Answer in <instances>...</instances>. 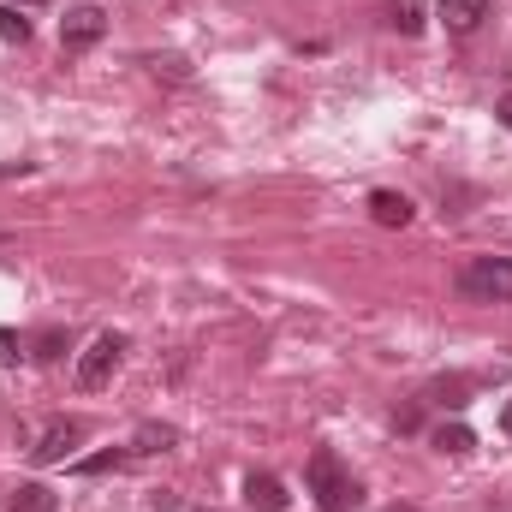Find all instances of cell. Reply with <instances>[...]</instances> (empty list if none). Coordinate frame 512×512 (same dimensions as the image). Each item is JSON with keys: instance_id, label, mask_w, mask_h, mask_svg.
Masks as SVG:
<instances>
[{"instance_id": "cell-4", "label": "cell", "mask_w": 512, "mask_h": 512, "mask_svg": "<svg viewBox=\"0 0 512 512\" xmlns=\"http://www.w3.org/2000/svg\"><path fill=\"white\" fill-rule=\"evenodd\" d=\"M108 36V12L102 6H72L66 18H60V42L66 48H96Z\"/></svg>"}, {"instance_id": "cell-3", "label": "cell", "mask_w": 512, "mask_h": 512, "mask_svg": "<svg viewBox=\"0 0 512 512\" xmlns=\"http://www.w3.org/2000/svg\"><path fill=\"white\" fill-rule=\"evenodd\" d=\"M120 358H126V334H96L90 346H84V358H78V387H108L114 382V370H120Z\"/></svg>"}, {"instance_id": "cell-16", "label": "cell", "mask_w": 512, "mask_h": 512, "mask_svg": "<svg viewBox=\"0 0 512 512\" xmlns=\"http://www.w3.org/2000/svg\"><path fill=\"white\" fill-rule=\"evenodd\" d=\"M435 393H441V405H453V411H459V405H471V399H465V382H441Z\"/></svg>"}, {"instance_id": "cell-10", "label": "cell", "mask_w": 512, "mask_h": 512, "mask_svg": "<svg viewBox=\"0 0 512 512\" xmlns=\"http://www.w3.org/2000/svg\"><path fill=\"white\" fill-rule=\"evenodd\" d=\"M435 447H441V453H453V459H465V453L477 447V435H471L465 423H441V429H435Z\"/></svg>"}, {"instance_id": "cell-14", "label": "cell", "mask_w": 512, "mask_h": 512, "mask_svg": "<svg viewBox=\"0 0 512 512\" xmlns=\"http://www.w3.org/2000/svg\"><path fill=\"white\" fill-rule=\"evenodd\" d=\"M120 465H126V453L114 447V453H96V459H84V465H78V477H102V471H120Z\"/></svg>"}, {"instance_id": "cell-9", "label": "cell", "mask_w": 512, "mask_h": 512, "mask_svg": "<svg viewBox=\"0 0 512 512\" xmlns=\"http://www.w3.org/2000/svg\"><path fill=\"white\" fill-rule=\"evenodd\" d=\"M387 24L399 36H417L423 30V0H387Z\"/></svg>"}, {"instance_id": "cell-19", "label": "cell", "mask_w": 512, "mask_h": 512, "mask_svg": "<svg viewBox=\"0 0 512 512\" xmlns=\"http://www.w3.org/2000/svg\"><path fill=\"white\" fill-rule=\"evenodd\" d=\"M149 507H155V512H185V507H179V501H173V495H167V489H161V495H155Z\"/></svg>"}, {"instance_id": "cell-18", "label": "cell", "mask_w": 512, "mask_h": 512, "mask_svg": "<svg viewBox=\"0 0 512 512\" xmlns=\"http://www.w3.org/2000/svg\"><path fill=\"white\" fill-rule=\"evenodd\" d=\"M495 120H501V126L512 131V90H507V96H501V102H495Z\"/></svg>"}, {"instance_id": "cell-7", "label": "cell", "mask_w": 512, "mask_h": 512, "mask_svg": "<svg viewBox=\"0 0 512 512\" xmlns=\"http://www.w3.org/2000/svg\"><path fill=\"white\" fill-rule=\"evenodd\" d=\"M245 501L256 512H286V483L274 477V471H251L245 477Z\"/></svg>"}, {"instance_id": "cell-12", "label": "cell", "mask_w": 512, "mask_h": 512, "mask_svg": "<svg viewBox=\"0 0 512 512\" xmlns=\"http://www.w3.org/2000/svg\"><path fill=\"white\" fill-rule=\"evenodd\" d=\"M173 441H179V435H173L167 423H143V429H137V453H167Z\"/></svg>"}, {"instance_id": "cell-13", "label": "cell", "mask_w": 512, "mask_h": 512, "mask_svg": "<svg viewBox=\"0 0 512 512\" xmlns=\"http://www.w3.org/2000/svg\"><path fill=\"white\" fill-rule=\"evenodd\" d=\"M0 42H30V18L18 6H0Z\"/></svg>"}, {"instance_id": "cell-2", "label": "cell", "mask_w": 512, "mask_h": 512, "mask_svg": "<svg viewBox=\"0 0 512 512\" xmlns=\"http://www.w3.org/2000/svg\"><path fill=\"white\" fill-rule=\"evenodd\" d=\"M459 292L477 304H507L512 298V256H471L459 268Z\"/></svg>"}, {"instance_id": "cell-1", "label": "cell", "mask_w": 512, "mask_h": 512, "mask_svg": "<svg viewBox=\"0 0 512 512\" xmlns=\"http://www.w3.org/2000/svg\"><path fill=\"white\" fill-rule=\"evenodd\" d=\"M310 495H316V507L322 512H352L364 501V489L346 477V465L322 447V453H310Z\"/></svg>"}, {"instance_id": "cell-5", "label": "cell", "mask_w": 512, "mask_h": 512, "mask_svg": "<svg viewBox=\"0 0 512 512\" xmlns=\"http://www.w3.org/2000/svg\"><path fill=\"white\" fill-rule=\"evenodd\" d=\"M78 441H84V423L60 417V423H48V429H42V441L30 447V459H36V465H60V459H66Z\"/></svg>"}, {"instance_id": "cell-17", "label": "cell", "mask_w": 512, "mask_h": 512, "mask_svg": "<svg viewBox=\"0 0 512 512\" xmlns=\"http://www.w3.org/2000/svg\"><path fill=\"white\" fill-rule=\"evenodd\" d=\"M18 358V340H12V328H0V364H12Z\"/></svg>"}, {"instance_id": "cell-20", "label": "cell", "mask_w": 512, "mask_h": 512, "mask_svg": "<svg viewBox=\"0 0 512 512\" xmlns=\"http://www.w3.org/2000/svg\"><path fill=\"white\" fill-rule=\"evenodd\" d=\"M501 429H507V435H512V405H507V411H501Z\"/></svg>"}, {"instance_id": "cell-11", "label": "cell", "mask_w": 512, "mask_h": 512, "mask_svg": "<svg viewBox=\"0 0 512 512\" xmlns=\"http://www.w3.org/2000/svg\"><path fill=\"white\" fill-rule=\"evenodd\" d=\"M12 512H54V489H48V483H24V489L12 495Z\"/></svg>"}, {"instance_id": "cell-15", "label": "cell", "mask_w": 512, "mask_h": 512, "mask_svg": "<svg viewBox=\"0 0 512 512\" xmlns=\"http://www.w3.org/2000/svg\"><path fill=\"white\" fill-rule=\"evenodd\" d=\"M60 352H66V334H60V328H48V334H36V358H42V364H54Z\"/></svg>"}, {"instance_id": "cell-21", "label": "cell", "mask_w": 512, "mask_h": 512, "mask_svg": "<svg viewBox=\"0 0 512 512\" xmlns=\"http://www.w3.org/2000/svg\"><path fill=\"white\" fill-rule=\"evenodd\" d=\"M387 512H417V507H387Z\"/></svg>"}, {"instance_id": "cell-8", "label": "cell", "mask_w": 512, "mask_h": 512, "mask_svg": "<svg viewBox=\"0 0 512 512\" xmlns=\"http://www.w3.org/2000/svg\"><path fill=\"white\" fill-rule=\"evenodd\" d=\"M370 215H376V227H411V197L405 191H370Z\"/></svg>"}, {"instance_id": "cell-6", "label": "cell", "mask_w": 512, "mask_h": 512, "mask_svg": "<svg viewBox=\"0 0 512 512\" xmlns=\"http://www.w3.org/2000/svg\"><path fill=\"white\" fill-rule=\"evenodd\" d=\"M489 12H495V0H441V24L453 36H477L489 24Z\"/></svg>"}]
</instances>
